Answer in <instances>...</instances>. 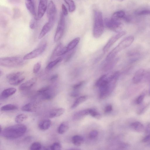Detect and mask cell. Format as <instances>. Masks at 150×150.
I'll list each match as a JSON object with an SVG mask.
<instances>
[{"label":"cell","mask_w":150,"mask_h":150,"mask_svg":"<svg viewBox=\"0 0 150 150\" xmlns=\"http://www.w3.org/2000/svg\"><path fill=\"white\" fill-rule=\"evenodd\" d=\"M130 126L134 130L138 132H142L144 130L143 125L139 122H135L132 123Z\"/></svg>","instance_id":"cell-21"},{"label":"cell","mask_w":150,"mask_h":150,"mask_svg":"<svg viewBox=\"0 0 150 150\" xmlns=\"http://www.w3.org/2000/svg\"><path fill=\"white\" fill-rule=\"evenodd\" d=\"M117 0L122 1H124L125 0Z\"/></svg>","instance_id":"cell-52"},{"label":"cell","mask_w":150,"mask_h":150,"mask_svg":"<svg viewBox=\"0 0 150 150\" xmlns=\"http://www.w3.org/2000/svg\"><path fill=\"white\" fill-rule=\"evenodd\" d=\"M25 3L26 8L28 11L34 16V18H37L34 0H25Z\"/></svg>","instance_id":"cell-15"},{"label":"cell","mask_w":150,"mask_h":150,"mask_svg":"<svg viewBox=\"0 0 150 150\" xmlns=\"http://www.w3.org/2000/svg\"><path fill=\"white\" fill-rule=\"evenodd\" d=\"M145 132L147 134H150V123L148 124L145 129Z\"/></svg>","instance_id":"cell-49"},{"label":"cell","mask_w":150,"mask_h":150,"mask_svg":"<svg viewBox=\"0 0 150 150\" xmlns=\"http://www.w3.org/2000/svg\"><path fill=\"white\" fill-rule=\"evenodd\" d=\"M106 77V75H104L101 76L97 81L96 83V85L98 87L102 81Z\"/></svg>","instance_id":"cell-43"},{"label":"cell","mask_w":150,"mask_h":150,"mask_svg":"<svg viewBox=\"0 0 150 150\" xmlns=\"http://www.w3.org/2000/svg\"><path fill=\"white\" fill-rule=\"evenodd\" d=\"M69 128L68 123L67 122H64L59 126L58 129V133L60 134H63L67 131Z\"/></svg>","instance_id":"cell-24"},{"label":"cell","mask_w":150,"mask_h":150,"mask_svg":"<svg viewBox=\"0 0 150 150\" xmlns=\"http://www.w3.org/2000/svg\"><path fill=\"white\" fill-rule=\"evenodd\" d=\"M51 123V121L49 119L43 120L39 122L38 127L40 129L45 130L48 129L50 127Z\"/></svg>","instance_id":"cell-16"},{"label":"cell","mask_w":150,"mask_h":150,"mask_svg":"<svg viewBox=\"0 0 150 150\" xmlns=\"http://www.w3.org/2000/svg\"><path fill=\"white\" fill-rule=\"evenodd\" d=\"M104 29V22L101 12L95 11L94 14V24L93 35L96 38H98L102 35Z\"/></svg>","instance_id":"cell-2"},{"label":"cell","mask_w":150,"mask_h":150,"mask_svg":"<svg viewBox=\"0 0 150 150\" xmlns=\"http://www.w3.org/2000/svg\"><path fill=\"white\" fill-rule=\"evenodd\" d=\"M145 94H141L136 99V103L137 104H140L143 102L145 97Z\"/></svg>","instance_id":"cell-40"},{"label":"cell","mask_w":150,"mask_h":150,"mask_svg":"<svg viewBox=\"0 0 150 150\" xmlns=\"http://www.w3.org/2000/svg\"><path fill=\"white\" fill-rule=\"evenodd\" d=\"M88 98V97L86 96H80L77 98L71 107V108L74 109L80 104L86 101Z\"/></svg>","instance_id":"cell-27"},{"label":"cell","mask_w":150,"mask_h":150,"mask_svg":"<svg viewBox=\"0 0 150 150\" xmlns=\"http://www.w3.org/2000/svg\"><path fill=\"white\" fill-rule=\"evenodd\" d=\"M37 108V106L33 103H28L24 105L21 108L22 110L28 112L35 111Z\"/></svg>","instance_id":"cell-18"},{"label":"cell","mask_w":150,"mask_h":150,"mask_svg":"<svg viewBox=\"0 0 150 150\" xmlns=\"http://www.w3.org/2000/svg\"><path fill=\"white\" fill-rule=\"evenodd\" d=\"M37 80V79L36 77L31 79L21 84L19 87V90L23 91L30 89L35 84Z\"/></svg>","instance_id":"cell-12"},{"label":"cell","mask_w":150,"mask_h":150,"mask_svg":"<svg viewBox=\"0 0 150 150\" xmlns=\"http://www.w3.org/2000/svg\"><path fill=\"white\" fill-rule=\"evenodd\" d=\"M28 117V116L26 115L20 114L16 116L15 119V121L16 123H20L26 120Z\"/></svg>","instance_id":"cell-31"},{"label":"cell","mask_w":150,"mask_h":150,"mask_svg":"<svg viewBox=\"0 0 150 150\" xmlns=\"http://www.w3.org/2000/svg\"><path fill=\"white\" fill-rule=\"evenodd\" d=\"M47 45V43L45 42H42L37 48L24 56L23 57V59L27 60L38 57L44 52L46 49Z\"/></svg>","instance_id":"cell-5"},{"label":"cell","mask_w":150,"mask_h":150,"mask_svg":"<svg viewBox=\"0 0 150 150\" xmlns=\"http://www.w3.org/2000/svg\"><path fill=\"white\" fill-rule=\"evenodd\" d=\"M126 33L124 31H120L116 35L112 36L108 42L104 47L103 50L104 52L107 51L110 48L118 39L125 35Z\"/></svg>","instance_id":"cell-10"},{"label":"cell","mask_w":150,"mask_h":150,"mask_svg":"<svg viewBox=\"0 0 150 150\" xmlns=\"http://www.w3.org/2000/svg\"><path fill=\"white\" fill-rule=\"evenodd\" d=\"M21 0H7L8 2L12 4H17L19 3Z\"/></svg>","instance_id":"cell-48"},{"label":"cell","mask_w":150,"mask_h":150,"mask_svg":"<svg viewBox=\"0 0 150 150\" xmlns=\"http://www.w3.org/2000/svg\"><path fill=\"white\" fill-rule=\"evenodd\" d=\"M36 93L44 100L51 99L54 97L55 94L54 90L50 86L41 88L37 91Z\"/></svg>","instance_id":"cell-6"},{"label":"cell","mask_w":150,"mask_h":150,"mask_svg":"<svg viewBox=\"0 0 150 150\" xmlns=\"http://www.w3.org/2000/svg\"><path fill=\"white\" fill-rule=\"evenodd\" d=\"M112 110V107L111 105H109L107 106L105 109V112L108 113L111 112Z\"/></svg>","instance_id":"cell-46"},{"label":"cell","mask_w":150,"mask_h":150,"mask_svg":"<svg viewBox=\"0 0 150 150\" xmlns=\"http://www.w3.org/2000/svg\"><path fill=\"white\" fill-rule=\"evenodd\" d=\"M62 13L65 16H67L68 14L66 6L64 4H62Z\"/></svg>","instance_id":"cell-44"},{"label":"cell","mask_w":150,"mask_h":150,"mask_svg":"<svg viewBox=\"0 0 150 150\" xmlns=\"http://www.w3.org/2000/svg\"><path fill=\"white\" fill-rule=\"evenodd\" d=\"M21 12L20 10L18 8L15 7L13 9V18L16 19L20 17Z\"/></svg>","instance_id":"cell-36"},{"label":"cell","mask_w":150,"mask_h":150,"mask_svg":"<svg viewBox=\"0 0 150 150\" xmlns=\"http://www.w3.org/2000/svg\"><path fill=\"white\" fill-rule=\"evenodd\" d=\"M137 13L139 15H147L150 14V10L146 9L137 12Z\"/></svg>","instance_id":"cell-42"},{"label":"cell","mask_w":150,"mask_h":150,"mask_svg":"<svg viewBox=\"0 0 150 150\" xmlns=\"http://www.w3.org/2000/svg\"><path fill=\"white\" fill-rule=\"evenodd\" d=\"M54 23L48 21L43 26L39 35L38 38L40 39L45 36L50 30Z\"/></svg>","instance_id":"cell-14"},{"label":"cell","mask_w":150,"mask_h":150,"mask_svg":"<svg viewBox=\"0 0 150 150\" xmlns=\"http://www.w3.org/2000/svg\"><path fill=\"white\" fill-rule=\"evenodd\" d=\"M42 148V146L40 142H35L31 144L30 147V149L31 150H39Z\"/></svg>","instance_id":"cell-34"},{"label":"cell","mask_w":150,"mask_h":150,"mask_svg":"<svg viewBox=\"0 0 150 150\" xmlns=\"http://www.w3.org/2000/svg\"><path fill=\"white\" fill-rule=\"evenodd\" d=\"M23 74L24 72L21 71L12 72L7 74L6 77L8 81L18 78L23 76Z\"/></svg>","instance_id":"cell-22"},{"label":"cell","mask_w":150,"mask_h":150,"mask_svg":"<svg viewBox=\"0 0 150 150\" xmlns=\"http://www.w3.org/2000/svg\"><path fill=\"white\" fill-rule=\"evenodd\" d=\"M63 46L61 43H59L55 48L51 55L50 59H52L56 56V54L61 48Z\"/></svg>","instance_id":"cell-35"},{"label":"cell","mask_w":150,"mask_h":150,"mask_svg":"<svg viewBox=\"0 0 150 150\" xmlns=\"http://www.w3.org/2000/svg\"><path fill=\"white\" fill-rule=\"evenodd\" d=\"M83 138L81 136L79 135H74L72 138V142L77 146L81 145L83 143Z\"/></svg>","instance_id":"cell-25"},{"label":"cell","mask_w":150,"mask_h":150,"mask_svg":"<svg viewBox=\"0 0 150 150\" xmlns=\"http://www.w3.org/2000/svg\"><path fill=\"white\" fill-rule=\"evenodd\" d=\"M47 0H40L38 6L37 18L39 20L44 16L47 11Z\"/></svg>","instance_id":"cell-11"},{"label":"cell","mask_w":150,"mask_h":150,"mask_svg":"<svg viewBox=\"0 0 150 150\" xmlns=\"http://www.w3.org/2000/svg\"><path fill=\"white\" fill-rule=\"evenodd\" d=\"M98 134V132L96 130H93L90 132L89 134V138L93 139L96 137Z\"/></svg>","instance_id":"cell-41"},{"label":"cell","mask_w":150,"mask_h":150,"mask_svg":"<svg viewBox=\"0 0 150 150\" xmlns=\"http://www.w3.org/2000/svg\"><path fill=\"white\" fill-rule=\"evenodd\" d=\"M0 76H1L3 74V72L1 71V70L0 71Z\"/></svg>","instance_id":"cell-51"},{"label":"cell","mask_w":150,"mask_h":150,"mask_svg":"<svg viewBox=\"0 0 150 150\" xmlns=\"http://www.w3.org/2000/svg\"><path fill=\"white\" fill-rule=\"evenodd\" d=\"M25 60L23 57L17 56L1 58L0 59V65L6 67H17L25 64Z\"/></svg>","instance_id":"cell-4"},{"label":"cell","mask_w":150,"mask_h":150,"mask_svg":"<svg viewBox=\"0 0 150 150\" xmlns=\"http://www.w3.org/2000/svg\"><path fill=\"white\" fill-rule=\"evenodd\" d=\"M79 95V93L77 92H72L71 94V96L73 97H76Z\"/></svg>","instance_id":"cell-50"},{"label":"cell","mask_w":150,"mask_h":150,"mask_svg":"<svg viewBox=\"0 0 150 150\" xmlns=\"http://www.w3.org/2000/svg\"><path fill=\"white\" fill-rule=\"evenodd\" d=\"M64 16L62 13H61L54 36V40L55 42L59 40L62 38L65 26Z\"/></svg>","instance_id":"cell-7"},{"label":"cell","mask_w":150,"mask_h":150,"mask_svg":"<svg viewBox=\"0 0 150 150\" xmlns=\"http://www.w3.org/2000/svg\"><path fill=\"white\" fill-rule=\"evenodd\" d=\"M25 78V77L24 76H22L18 78L8 81L9 83L11 85L17 86L22 82Z\"/></svg>","instance_id":"cell-30"},{"label":"cell","mask_w":150,"mask_h":150,"mask_svg":"<svg viewBox=\"0 0 150 150\" xmlns=\"http://www.w3.org/2000/svg\"><path fill=\"white\" fill-rule=\"evenodd\" d=\"M65 111L63 108H58L53 109L49 112L48 115L50 118H54L59 117L62 115Z\"/></svg>","instance_id":"cell-19"},{"label":"cell","mask_w":150,"mask_h":150,"mask_svg":"<svg viewBox=\"0 0 150 150\" xmlns=\"http://www.w3.org/2000/svg\"><path fill=\"white\" fill-rule=\"evenodd\" d=\"M62 146L60 143L55 142L52 144L50 147L51 149L53 150H59L61 149Z\"/></svg>","instance_id":"cell-38"},{"label":"cell","mask_w":150,"mask_h":150,"mask_svg":"<svg viewBox=\"0 0 150 150\" xmlns=\"http://www.w3.org/2000/svg\"><path fill=\"white\" fill-rule=\"evenodd\" d=\"M90 109H86L78 111L74 114L73 117L74 120H78L84 116L89 114Z\"/></svg>","instance_id":"cell-20"},{"label":"cell","mask_w":150,"mask_h":150,"mask_svg":"<svg viewBox=\"0 0 150 150\" xmlns=\"http://www.w3.org/2000/svg\"><path fill=\"white\" fill-rule=\"evenodd\" d=\"M84 82L82 81L79 82V83L76 84L73 86V88L74 90H76L79 88L81 87L83 85Z\"/></svg>","instance_id":"cell-45"},{"label":"cell","mask_w":150,"mask_h":150,"mask_svg":"<svg viewBox=\"0 0 150 150\" xmlns=\"http://www.w3.org/2000/svg\"><path fill=\"white\" fill-rule=\"evenodd\" d=\"M68 5L69 12L74 11L76 9V6L74 1L72 0H64Z\"/></svg>","instance_id":"cell-32"},{"label":"cell","mask_w":150,"mask_h":150,"mask_svg":"<svg viewBox=\"0 0 150 150\" xmlns=\"http://www.w3.org/2000/svg\"><path fill=\"white\" fill-rule=\"evenodd\" d=\"M16 89L14 88H9L4 90L1 92V97L4 98H7L14 94L16 92Z\"/></svg>","instance_id":"cell-17"},{"label":"cell","mask_w":150,"mask_h":150,"mask_svg":"<svg viewBox=\"0 0 150 150\" xmlns=\"http://www.w3.org/2000/svg\"><path fill=\"white\" fill-rule=\"evenodd\" d=\"M145 73V70L140 69L135 72L132 79V81L134 84L140 83L143 79Z\"/></svg>","instance_id":"cell-13"},{"label":"cell","mask_w":150,"mask_h":150,"mask_svg":"<svg viewBox=\"0 0 150 150\" xmlns=\"http://www.w3.org/2000/svg\"><path fill=\"white\" fill-rule=\"evenodd\" d=\"M27 127L22 124H18L5 128L0 131V135L8 139H15L23 136L25 133Z\"/></svg>","instance_id":"cell-1"},{"label":"cell","mask_w":150,"mask_h":150,"mask_svg":"<svg viewBox=\"0 0 150 150\" xmlns=\"http://www.w3.org/2000/svg\"><path fill=\"white\" fill-rule=\"evenodd\" d=\"M47 14L48 21L54 24L56 13L55 5L52 1H50L47 6Z\"/></svg>","instance_id":"cell-9"},{"label":"cell","mask_w":150,"mask_h":150,"mask_svg":"<svg viewBox=\"0 0 150 150\" xmlns=\"http://www.w3.org/2000/svg\"><path fill=\"white\" fill-rule=\"evenodd\" d=\"M41 66L40 62H38L35 64L33 68V72L34 74L38 73L40 70Z\"/></svg>","instance_id":"cell-39"},{"label":"cell","mask_w":150,"mask_h":150,"mask_svg":"<svg viewBox=\"0 0 150 150\" xmlns=\"http://www.w3.org/2000/svg\"><path fill=\"white\" fill-rule=\"evenodd\" d=\"M149 94L150 95V90H149Z\"/></svg>","instance_id":"cell-53"},{"label":"cell","mask_w":150,"mask_h":150,"mask_svg":"<svg viewBox=\"0 0 150 150\" xmlns=\"http://www.w3.org/2000/svg\"><path fill=\"white\" fill-rule=\"evenodd\" d=\"M80 38L78 37L74 39L68 44L66 47L68 52L72 50L79 43Z\"/></svg>","instance_id":"cell-28"},{"label":"cell","mask_w":150,"mask_h":150,"mask_svg":"<svg viewBox=\"0 0 150 150\" xmlns=\"http://www.w3.org/2000/svg\"><path fill=\"white\" fill-rule=\"evenodd\" d=\"M89 114L92 117L98 120H100L101 118L100 114L94 110L90 109Z\"/></svg>","instance_id":"cell-33"},{"label":"cell","mask_w":150,"mask_h":150,"mask_svg":"<svg viewBox=\"0 0 150 150\" xmlns=\"http://www.w3.org/2000/svg\"><path fill=\"white\" fill-rule=\"evenodd\" d=\"M125 15L124 11H119L114 13L112 16L111 19L114 21L120 20V19L124 17Z\"/></svg>","instance_id":"cell-26"},{"label":"cell","mask_w":150,"mask_h":150,"mask_svg":"<svg viewBox=\"0 0 150 150\" xmlns=\"http://www.w3.org/2000/svg\"><path fill=\"white\" fill-rule=\"evenodd\" d=\"M37 21L38 20L35 18L30 20L29 24V27L30 29H34L37 27L38 25Z\"/></svg>","instance_id":"cell-37"},{"label":"cell","mask_w":150,"mask_h":150,"mask_svg":"<svg viewBox=\"0 0 150 150\" xmlns=\"http://www.w3.org/2000/svg\"><path fill=\"white\" fill-rule=\"evenodd\" d=\"M134 40V38L132 36H128L125 38L108 54L106 57V60L109 61L112 59L118 52L129 46Z\"/></svg>","instance_id":"cell-3"},{"label":"cell","mask_w":150,"mask_h":150,"mask_svg":"<svg viewBox=\"0 0 150 150\" xmlns=\"http://www.w3.org/2000/svg\"><path fill=\"white\" fill-rule=\"evenodd\" d=\"M58 77V75L55 74L51 76L50 78V80L51 81H54L56 80Z\"/></svg>","instance_id":"cell-47"},{"label":"cell","mask_w":150,"mask_h":150,"mask_svg":"<svg viewBox=\"0 0 150 150\" xmlns=\"http://www.w3.org/2000/svg\"><path fill=\"white\" fill-rule=\"evenodd\" d=\"M18 107L16 105L9 104L5 105L2 106L1 110L2 111H9L17 110Z\"/></svg>","instance_id":"cell-29"},{"label":"cell","mask_w":150,"mask_h":150,"mask_svg":"<svg viewBox=\"0 0 150 150\" xmlns=\"http://www.w3.org/2000/svg\"><path fill=\"white\" fill-rule=\"evenodd\" d=\"M63 60L62 57H59L56 59L50 62L46 67V70L47 71L51 70L58 63L61 62Z\"/></svg>","instance_id":"cell-23"},{"label":"cell","mask_w":150,"mask_h":150,"mask_svg":"<svg viewBox=\"0 0 150 150\" xmlns=\"http://www.w3.org/2000/svg\"><path fill=\"white\" fill-rule=\"evenodd\" d=\"M104 22L107 28L115 32H120L122 27V24L120 20L114 21L106 18L104 19Z\"/></svg>","instance_id":"cell-8"}]
</instances>
